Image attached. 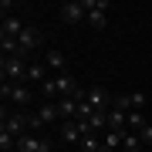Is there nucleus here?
I'll list each match as a JSON object with an SVG mask.
<instances>
[{
	"label": "nucleus",
	"mask_w": 152,
	"mask_h": 152,
	"mask_svg": "<svg viewBox=\"0 0 152 152\" xmlns=\"http://www.w3.org/2000/svg\"><path fill=\"white\" fill-rule=\"evenodd\" d=\"M0 75L10 85H24L27 81V64H24V58H4L0 61Z\"/></svg>",
	"instance_id": "f257e3e1"
},
{
	"label": "nucleus",
	"mask_w": 152,
	"mask_h": 152,
	"mask_svg": "<svg viewBox=\"0 0 152 152\" xmlns=\"http://www.w3.org/2000/svg\"><path fill=\"white\" fill-rule=\"evenodd\" d=\"M0 129H4V132H10L14 139H24V135L31 132V115H24V112L7 115V108H4V122H0Z\"/></svg>",
	"instance_id": "f03ea898"
},
{
	"label": "nucleus",
	"mask_w": 152,
	"mask_h": 152,
	"mask_svg": "<svg viewBox=\"0 0 152 152\" xmlns=\"http://www.w3.org/2000/svg\"><path fill=\"white\" fill-rule=\"evenodd\" d=\"M85 4V10H88V24H91L95 31H105L108 27V0H81Z\"/></svg>",
	"instance_id": "7ed1b4c3"
},
{
	"label": "nucleus",
	"mask_w": 152,
	"mask_h": 152,
	"mask_svg": "<svg viewBox=\"0 0 152 152\" xmlns=\"http://www.w3.org/2000/svg\"><path fill=\"white\" fill-rule=\"evenodd\" d=\"M58 17H61V24H81V20H88V10L81 0H68V4H61Z\"/></svg>",
	"instance_id": "20e7f679"
},
{
	"label": "nucleus",
	"mask_w": 152,
	"mask_h": 152,
	"mask_svg": "<svg viewBox=\"0 0 152 152\" xmlns=\"http://www.w3.org/2000/svg\"><path fill=\"white\" fill-rule=\"evenodd\" d=\"M17 152H51V139H37L34 132H27L24 139H17Z\"/></svg>",
	"instance_id": "39448f33"
},
{
	"label": "nucleus",
	"mask_w": 152,
	"mask_h": 152,
	"mask_svg": "<svg viewBox=\"0 0 152 152\" xmlns=\"http://www.w3.org/2000/svg\"><path fill=\"white\" fill-rule=\"evenodd\" d=\"M61 139H64L68 145H81L85 125H81V122H64V125H61Z\"/></svg>",
	"instance_id": "423d86ee"
},
{
	"label": "nucleus",
	"mask_w": 152,
	"mask_h": 152,
	"mask_svg": "<svg viewBox=\"0 0 152 152\" xmlns=\"http://www.w3.org/2000/svg\"><path fill=\"white\" fill-rule=\"evenodd\" d=\"M17 41H20V51H24V54H31V51L34 48H41V31L37 27H24V34H20V37H17Z\"/></svg>",
	"instance_id": "0eeeda50"
},
{
	"label": "nucleus",
	"mask_w": 152,
	"mask_h": 152,
	"mask_svg": "<svg viewBox=\"0 0 152 152\" xmlns=\"http://www.w3.org/2000/svg\"><path fill=\"white\" fill-rule=\"evenodd\" d=\"M10 102L17 105V108H27V105L34 102V91L27 85H10Z\"/></svg>",
	"instance_id": "6e6552de"
},
{
	"label": "nucleus",
	"mask_w": 152,
	"mask_h": 152,
	"mask_svg": "<svg viewBox=\"0 0 152 152\" xmlns=\"http://www.w3.org/2000/svg\"><path fill=\"white\" fill-rule=\"evenodd\" d=\"M24 27H27V24H20V17H10V14H7V17H4V31H0V37H20Z\"/></svg>",
	"instance_id": "1a4fd4ad"
},
{
	"label": "nucleus",
	"mask_w": 152,
	"mask_h": 152,
	"mask_svg": "<svg viewBox=\"0 0 152 152\" xmlns=\"http://www.w3.org/2000/svg\"><path fill=\"white\" fill-rule=\"evenodd\" d=\"M88 105H91V108H105L108 112V91H105V88H88Z\"/></svg>",
	"instance_id": "9d476101"
},
{
	"label": "nucleus",
	"mask_w": 152,
	"mask_h": 152,
	"mask_svg": "<svg viewBox=\"0 0 152 152\" xmlns=\"http://www.w3.org/2000/svg\"><path fill=\"white\" fill-rule=\"evenodd\" d=\"M37 118H41V125H48V122L61 118V108H58V102H44L41 108H37Z\"/></svg>",
	"instance_id": "9b49d317"
},
{
	"label": "nucleus",
	"mask_w": 152,
	"mask_h": 152,
	"mask_svg": "<svg viewBox=\"0 0 152 152\" xmlns=\"http://www.w3.org/2000/svg\"><path fill=\"white\" fill-rule=\"evenodd\" d=\"M44 64H48V68H54V71H61V75H64V54H61L58 48H51L48 54H44Z\"/></svg>",
	"instance_id": "f8f14e48"
},
{
	"label": "nucleus",
	"mask_w": 152,
	"mask_h": 152,
	"mask_svg": "<svg viewBox=\"0 0 152 152\" xmlns=\"http://www.w3.org/2000/svg\"><path fill=\"white\" fill-rule=\"evenodd\" d=\"M122 149H125V152H139V149H142V139L135 135V132L125 129V142H122Z\"/></svg>",
	"instance_id": "ddd939ff"
},
{
	"label": "nucleus",
	"mask_w": 152,
	"mask_h": 152,
	"mask_svg": "<svg viewBox=\"0 0 152 152\" xmlns=\"http://www.w3.org/2000/svg\"><path fill=\"white\" fill-rule=\"evenodd\" d=\"M145 108V91H132L129 95V112H142Z\"/></svg>",
	"instance_id": "4468645a"
},
{
	"label": "nucleus",
	"mask_w": 152,
	"mask_h": 152,
	"mask_svg": "<svg viewBox=\"0 0 152 152\" xmlns=\"http://www.w3.org/2000/svg\"><path fill=\"white\" fill-rule=\"evenodd\" d=\"M105 145H108V149H118L122 145V142H125V132H105Z\"/></svg>",
	"instance_id": "2eb2a0df"
},
{
	"label": "nucleus",
	"mask_w": 152,
	"mask_h": 152,
	"mask_svg": "<svg viewBox=\"0 0 152 152\" xmlns=\"http://www.w3.org/2000/svg\"><path fill=\"white\" fill-rule=\"evenodd\" d=\"M27 81H37V85L48 81V78H44V64H31L27 68Z\"/></svg>",
	"instance_id": "dca6fc26"
},
{
	"label": "nucleus",
	"mask_w": 152,
	"mask_h": 152,
	"mask_svg": "<svg viewBox=\"0 0 152 152\" xmlns=\"http://www.w3.org/2000/svg\"><path fill=\"white\" fill-rule=\"evenodd\" d=\"M142 125H145V118H142V112H129V132H142Z\"/></svg>",
	"instance_id": "f3484780"
},
{
	"label": "nucleus",
	"mask_w": 152,
	"mask_h": 152,
	"mask_svg": "<svg viewBox=\"0 0 152 152\" xmlns=\"http://www.w3.org/2000/svg\"><path fill=\"white\" fill-rule=\"evenodd\" d=\"M78 149H81V152H98V149H102V142H98L95 135H85V139H81V145H78Z\"/></svg>",
	"instance_id": "a211bd4d"
},
{
	"label": "nucleus",
	"mask_w": 152,
	"mask_h": 152,
	"mask_svg": "<svg viewBox=\"0 0 152 152\" xmlns=\"http://www.w3.org/2000/svg\"><path fill=\"white\" fill-rule=\"evenodd\" d=\"M0 149H4V152H10V149H17V139L10 135V132H4V129H0Z\"/></svg>",
	"instance_id": "6ab92c4d"
},
{
	"label": "nucleus",
	"mask_w": 152,
	"mask_h": 152,
	"mask_svg": "<svg viewBox=\"0 0 152 152\" xmlns=\"http://www.w3.org/2000/svg\"><path fill=\"white\" fill-rule=\"evenodd\" d=\"M139 139L145 142V145H152V125H149V122L142 125V132H139Z\"/></svg>",
	"instance_id": "aec40b11"
},
{
	"label": "nucleus",
	"mask_w": 152,
	"mask_h": 152,
	"mask_svg": "<svg viewBox=\"0 0 152 152\" xmlns=\"http://www.w3.org/2000/svg\"><path fill=\"white\" fill-rule=\"evenodd\" d=\"M98 152H115V149H108V145H105V142H102V149H98Z\"/></svg>",
	"instance_id": "412c9836"
}]
</instances>
